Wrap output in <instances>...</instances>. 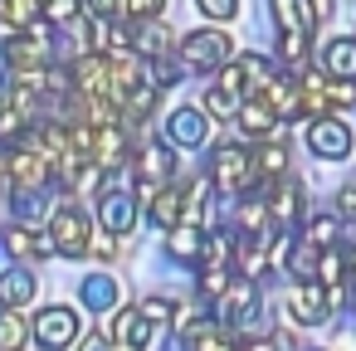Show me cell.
Here are the masks:
<instances>
[{
  "instance_id": "9",
  "label": "cell",
  "mask_w": 356,
  "mask_h": 351,
  "mask_svg": "<svg viewBox=\"0 0 356 351\" xmlns=\"http://www.w3.org/2000/svg\"><path fill=\"white\" fill-rule=\"evenodd\" d=\"M6 171H10V186L20 190V195H35L40 186H49L54 176H49V166H44V156L35 152V147H15L10 156H6Z\"/></svg>"
},
{
  "instance_id": "37",
  "label": "cell",
  "mask_w": 356,
  "mask_h": 351,
  "mask_svg": "<svg viewBox=\"0 0 356 351\" xmlns=\"http://www.w3.org/2000/svg\"><path fill=\"white\" fill-rule=\"evenodd\" d=\"M93 15H118V0H88Z\"/></svg>"
},
{
  "instance_id": "35",
  "label": "cell",
  "mask_w": 356,
  "mask_h": 351,
  "mask_svg": "<svg viewBox=\"0 0 356 351\" xmlns=\"http://www.w3.org/2000/svg\"><path fill=\"white\" fill-rule=\"evenodd\" d=\"M195 6H200L210 20H234V15H239V0H195Z\"/></svg>"
},
{
  "instance_id": "19",
  "label": "cell",
  "mask_w": 356,
  "mask_h": 351,
  "mask_svg": "<svg viewBox=\"0 0 356 351\" xmlns=\"http://www.w3.org/2000/svg\"><path fill=\"white\" fill-rule=\"evenodd\" d=\"M108 336H113V341H127V346H147V336H152V322H147L137 307H118V317H113Z\"/></svg>"
},
{
  "instance_id": "20",
  "label": "cell",
  "mask_w": 356,
  "mask_h": 351,
  "mask_svg": "<svg viewBox=\"0 0 356 351\" xmlns=\"http://www.w3.org/2000/svg\"><path fill=\"white\" fill-rule=\"evenodd\" d=\"M132 49L142 54V59H152V54H166L171 49V30L152 15V20H137V30H132Z\"/></svg>"
},
{
  "instance_id": "3",
  "label": "cell",
  "mask_w": 356,
  "mask_h": 351,
  "mask_svg": "<svg viewBox=\"0 0 356 351\" xmlns=\"http://www.w3.org/2000/svg\"><path fill=\"white\" fill-rule=\"evenodd\" d=\"M49 244H54V254H64V259H83L88 244H93V225H88V215L74 210V205H59L54 220H49Z\"/></svg>"
},
{
  "instance_id": "40",
  "label": "cell",
  "mask_w": 356,
  "mask_h": 351,
  "mask_svg": "<svg viewBox=\"0 0 356 351\" xmlns=\"http://www.w3.org/2000/svg\"><path fill=\"white\" fill-rule=\"evenodd\" d=\"M346 268H351V283H356V244L346 249Z\"/></svg>"
},
{
  "instance_id": "12",
  "label": "cell",
  "mask_w": 356,
  "mask_h": 351,
  "mask_svg": "<svg viewBox=\"0 0 356 351\" xmlns=\"http://www.w3.org/2000/svg\"><path fill=\"white\" fill-rule=\"evenodd\" d=\"M98 225H103V234H113V239H127V234H132V225H137V210H132V200H127L122 190H108V195L98 200Z\"/></svg>"
},
{
  "instance_id": "16",
  "label": "cell",
  "mask_w": 356,
  "mask_h": 351,
  "mask_svg": "<svg viewBox=\"0 0 356 351\" xmlns=\"http://www.w3.org/2000/svg\"><path fill=\"white\" fill-rule=\"evenodd\" d=\"M234 117H239L244 137H259V142H264V137L278 127V113H273L264 98H249V103H239V108H234Z\"/></svg>"
},
{
  "instance_id": "36",
  "label": "cell",
  "mask_w": 356,
  "mask_h": 351,
  "mask_svg": "<svg viewBox=\"0 0 356 351\" xmlns=\"http://www.w3.org/2000/svg\"><path fill=\"white\" fill-rule=\"evenodd\" d=\"M341 215H351V220H356V186H346V190H341Z\"/></svg>"
},
{
  "instance_id": "6",
  "label": "cell",
  "mask_w": 356,
  "mask_h": 351,
  "mask_svg": "<svg viewBox=\"0 0 356 351\" xmlns=\"http://www.w3.org/2000/svg\"><path fill=\"white\" fill-rule=\"evenodd\" d=\"M137 176H142V195L152 200V190L171 186V176H176V152H171L166 142H142V147H137Z\"/></svg>"
},
{
  "instance_id": "17",
  "label": "cell",
  "mask_w": 356,
  "mask_h": 351,
  "mask_svg": "<svg viewBox=\"0 0 356 351\" xmlns=\"http://www.w3.org/2000/svg\"><path fill=\"white\" fill-rule=\"evenodd\" d=\"M152 225L156 229H171L176 220H186V195H181V186H161V190H152Z\"/></svg>"
},
{
  "instance_id": "27",
  "label": "cell",
  "mask_w": 356,
  "mask_h": 351,
  "mask_svg": "<svg viewBox=\"0 0 356 351\" xmlns=\"http://www.w3.org/2000/svg\"><path fill=\"white\" fill-rule=\"evenodd\" d=\"M0 20H6L10 30H25L40 20V0H0Z\"/></svg>"
},
{
  "instance_id": "13",
  "label": "cell",
  "mask_w": 356,
  "mask_h": 351,
  "mask_svg": "<svg viewBox=\"0 0 356 351\" xmlns=\"http://www.w3.org/2000/svg\"><path fill=\"white\" fill-rule=\"evenodd\" d=\"M171 147H205V137H210V113H200V108H181V113H171Z\"/></svg>"
},
{
  "instance_id": "24",
  "label": "cell",
  "mask_w": 356,
  "mask_h": 351,
  "mask_svg": "<svg viewBox=\"0 0 356 351\" xmlns=\"http://www.w3.org/2000/svg\"><path fill=\"white\" fill-rule=\"evenodd\" d=\"M79 297H83L88 312H108V307L118 302V283H113L108 273H98V278H88V283L79 288Z\"/></svg>"
},
{
  "instance_id": "22",
  "label": "cell",
  "mask_w": 356,
  "mask_h": 351,
  "mask_svg": "<svg viewBox=\"0 0 356 351\" xmlns=\"http://www.w3.org/2000/svg\"><path fill=\"white\" fill-rule=\"evenodd\" d=\"M322 69L332 79H356V40H332L322 49Z\"/></svg>"
},
{
  "instance_id": "26",
  "label": "cell",
  "mask_w": 356,
  "mask_h": 351,
  "mask_svg": "<svg viewBox=\"0 0 356 351\" xmlns=\"http://www.w3.org/2000/svg\"><path fill=\"white\" fill-rule=\"evenodd\" d=\"M254 171L259 176H283L288 171V142H268L264 137V147L254 152Z\"/></svg>"
},
{
  "instance_id": "5",
  "label": "cell",
  "mask_w": 356,
  "mask_h": 351,
  "mask_svg": "<svg viewBox=\"0 0 356 351\" xmlns=\"http://www.w3.org/2000/svg\"><path fill=\"white\" fill-rule=\"evenodd\" d=\"M307 152L322 161H346L351 156V127L341 117H312L307 127Z\"/></svg>"
},
{
  "instance_id": "11",
  "label": "cell",
  "mask_w": 356,
  "mask_h": 351,
  "mask_svg": "<svg viewBox=\"0 0 356 351\" xmlns=\"http://www.w3.org/2000/svg\"><path fill=\"white\" fill-rule=\"evenodd\" d=\"M273 20H278V35L312 40V30H317V0H273Z\"/></svg>"
},
{
  "instance_id": "4",
  "label": "cell",
  "mask_w": 356,
  "mask_h": 351,
  "mask_svg": "<svg viewBox=\"0 0 356 351\" xmlns=\"http://www.w3.org/2000/svg\"><path fill=\"white\" fill-rule=\"evenodd\" d=\"M181 59H186L191 69H220V64L234 59V44H229V35H220V30H195V35L181 40Z\"/></svg>"
},
{
  "instance_id": "41",
  "label": "cell",
  "mask_w": 356,
  "mask_h": 351,
  "mask_svg": "<svg viewBox=\"0 0 356 351\" xmlns=\"http://www.w3.org/2000/svg\"><path fill=\"white\" fill-rule=\"evenodd\" d=\"M103 351H142V346H127V341H113V346H103Z\"/></svg>"
},
{
  "instance_id": "21",
  "label": "cell",
  "mask_w": 356,
  "mask_h": 351,
  "mask_svg": "<svg viewBox=\"0 0 356 351\" xmlns=\"http://www.w3.org/2000/svg\"><path fill=\"white\" fill-rule=\"evenodd\" d=\"M35 297V273L30 268H6L0 273V307H25Z\"/></svg>"
},
{
  "instance_id": "32",
  "label": "cell",
  "mask_w": 356,
  "mask_h": 351,
  "mask_svg": "<svg viewBox=\"0 0 356 351\" xmlns=\"http://www.w3.org/2000/svg\"><path fill=\"white\" fill-rule=\"evenodd\" d=\"M79 6H83V0H40V15L49 25H74L79 20Z\"/></svg>"
},
{
  "instance_id": "30",
  "label": "cell",
  "mask_w": 356,
  "mask_h": 351,
  "mask_svg": "<svg viewBox=\"0 0 356 351\" xmlns=\"http://www.w3.org/2000/svg\"><path fill=\"white\" fill-rule=\"evenodd\" d=\"M337 234H341V220L337 215H312L307 220V244L327 249V244H337Z\"/></svg>"
},
{
  "instance_id": "1",
  "label": "cell",
  "mask_w": 356,
  "mask_h": 351,
  "mask_svg": "<svg viewBox=\"0 0 356 351\" xmlns=\"http://www.w3.org/2000/svg\"><path fill=\"white\" fill-rule=\"evenodd\" d=\"M0 54H6L10 74H40V69H49V59H54V44H49V20L40 15L35 25L10 30V40L0 44Z\"/></svg>"
},
{
  "instance_id": "23",
  "label": "cell",
  "mask_w": 356,
  "mask_h": 351,
  "mask_svg": "<svg viewBox=\"0 0 356 351\" xmlns=\"http://www.w3.org/2000/svg\"><path fill=\"white\" fill-rule=\"evenodd\" d=\"M234 69H239V83H244V93H254V98H259V93L273 83V64H268L264 54H244Z\"/></svg>"
},
{
  "instance_id": "8",
  "label": "cell",
  "mask_w": 356,
  "mask_h": 351,
  "mask_svg": "<svg viewBox=\"0 0 356 351\" xmlns=\"http://www.w3.org/2000/svg\"><path fill=\"white\" fill-rule=\"evenodd\" d=\"M288 312H293L298 327H322V322L332 317V293H327L317 278H307V283H298V288L288 293Z\"/></svg>"
},
{
  "instance_id": "39",
  "label": "cell",
  "mask_w": 356,
  "mask_h": 351,
  "mask_svg": "<svg viewBox=\"0 0 356 351\" xmlns=\"http://www.w3.org/2000/svg\"><path fill=\"white\" fill-rule=\"evenodd\" d=\"M103 346H108V341H103V336H98V332H93V336H88V341H83V346H79V351H103Z\"/></svg>"
},
{
  "instance_id": "2",
  "label": "cell",
  "mask_w": 356,
  "mask_h": 351,
  "mask_svg": "<svg viewBox=\"0 0 356 351\" xmlns=\"http://www.w3.org/2000/svg\"><path fill=\"white\" fill-rule=\"evenodd\" d=\"M254 152H244V147H215V156H210V186L220 190V195H244L249 186H254Z\"/></svg>"
},
{
  "instance_id": "18",
  "label": "cell",
  "mask_w": 356,
  "mask_h": 351,
  "mask_svg": "<svg viewBox=\"0 0 356 351\" xmlns=\"http://www.w3.org/2000/svg\"><path fill=\"white\" fill-rule=\"evenodd\" d=\"M166 249H171V259H195L200 249H205V229L195 225V220H176L171 225V234H166Z\"/></svg>"
},
{
  "instance_id": "25",
  "label": "cell",
  "mask_w": 356,
  "mask_h": 351,
  "mask_svg": "<svg viewBox=\"0 0 356 351\" xmlns=\"http://www.w3.org/2000/svg\"><path fill=\"white\" fill-rule=\"evenodd\" d=\"M30 336V322L20 317V307H0V351H20Z\"/></svg>"
},
{
  "instance_id": "29",
  "label": "cell",
  "mask_w": 356,
  "mask_h": 351,
  "mask_svg": "<svg viewBox=\"0 0 356 351\" xmlns=\"http://www.w3.org/2000/svg\"><path fill=\"white\" fill-rule=\"evenodd\" d=\"M234 108H239V93L234 88H225V83L205 88V113L210 117H234Z\"/></svg>"
},
{
  "instance_id": "15",
  "label": "cell",
  "mask_w": 356,
  "mask_h": 351,
  "mask_svg": "<svg viewBox=\"0 0 356 351\" xmlns=\"http://www.w3.org/2000/svg\"><path fill=\"white\" fill-rule=\"evenodd\" d=\"M6 254H15V259H49L54 244H49V234H40L35 225H10V229H6Z\"/></svg>"
},
{
  "instance_id": "38",
  "label": "cell",
  "mask_w": 356,
  "mask_h": 351,
  "mask_svg": "<svg viewBox=\"0 0 356 351\" xmlns=\"http://www.w3.org/2000/svg\"><path fill=\"white\" fill-rule=\"evenodd\" d=\"M244 351H278V346H273L268 336H259V341H244Z\"/></svg>"
},
{
  "instance_id": "31",
  "label": "cell",
  "mask_w": 356,
  "mask_h": 351,
  "mask_svg": "<svg viewBox=\"0 0 356 351\" xmlns=\"http://www.w3.org/2000/svg\"><path fill=\"white\" fill-rule=\"evenodd\" d=\"M317 259H322V249L302 239V244H298V249L288 254V268H293V273H298V278L307 283V278H317Z\"/></svg>"
},
{
  "instance_id": "34",
  "label": "cell",
  "mask_w": 356,
  "mask_h": 351,
  "mask_svg": "<svg viewBox=\"0 0 356 351\" xmlns=\"http://www.w3.org/2000/svg\"><path fill=\"white\" fill-rule=\"evenodd\" d=\"M137 312H142V317L156 327V322H171V317H176V302H171V297H147Z\"/></svg>"
},
{
  "instance_id": "14",
  "label": "cell",
  "mask_w": 356,
  "mask_h": 351,
  "mask_svg": "<svg viewBox=\"0 0 356 351\" xmlns=\"http://www.w3.org/2000/svg\"><path fill=\"white\" fill-rule=\"evenodd\" d=\"M268 215H273V220H283V225L302 215V186H298V176H288V171H283V176H273V195H268Z\"/></svg>"
},
{
  "instance_id": "28",
  "label": "cell",
  "mask_w": 356,
  "mask_h": 351,
  "mask_svg": "<svg viewBox=\"0 0 356 351\" xmlns=\"http://www.w3.org/2000/svg\"><path fill=\"white\" fill-rule=\"evenodd\" d=\"M181 74H186V59H171V49L166 54H152V83L156 88H171Z\"/></svg>"
},
{
  "instance_id": "33",
  "label": "cell",
  "mask_w": 356,
  "mask_h": 351,
  "mask_svg": "<svg viewBox=\"0 0 356 351\" xmlns=\"http://www.w3.org/2000/svg\"><path fill=\"white\" fill-rule=\"evenodd\" d=\"M166 10V0H118V15H132V20H152Z\"/></svg>"
},
{
  "instance_id": "7",
  "label": "cell",
  "mask_w": 356,
  "mask_h": 351,
  "mask_svg": "<svg viewBox=\"0 0 356 351\" xmlns=\"http://www.w3.org/2000/svg\"><path fill=\"white\" fill-rule=\"evenodd\" d=\"M35 341H40L44 351L74 346V341H79V317H74V307H64V302L44 307V312L35 317Z\"/></svg>"
},
{
  "instance_id": "10",
  "label": "cell",
  "mask_w": 356,
  "mask_h": 351,
  "mask_svg": "<svg viewBox=\"0 0 356 351\" xmlns=\"http://www.w3.org/2000/svg\"><path fill=\"white\" fill-rule=\"evenodd\" d=\"M254 288H259V283H249V278H229V288L215 297V322H220V327H239V322L254 312V302H259Z\"/></svg>"
}]
</instances>
